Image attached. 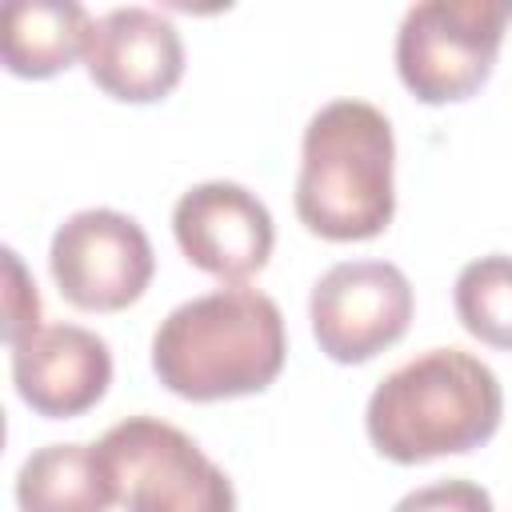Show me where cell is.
<instances>
[{
  "label": "cell",
  "instance_id": "cell-9",
  "mask_svg": "<svg viewBox=\"0 0 512 512\" xmlns=\"http://www.w3.org/2000/svg\"><path fill=\"white\" fill-rule=\"evenodd\" d=\"M84 72L120 104H156L184 80V40L156 8H112L92 24Z\"/></svg>",
  "mask_w": 512,
  "mask_h": 512
},
{
  "label": "cell",
  "instance_id": "cell-2",
  "mask_svg": "<svg viewBox=\"0 0 512 512\" xmlns=\"http://www.w3.org/2000/svg\"><path fill=\"white\" fill-rule=\"evenodd\" d=\"M504 420L496 372L464 348H428L388 372L364 408L372 448L392 464H428L484 448Z\"/></svg>",
  "mask_w": 512,
  "mask_h": 512
},
{
  "label": "cell",
  "instance_id": "cell-7",
  "mask_svg": "<svg viewBox=\"0 0 512 512\" xmlns=\"http://www.w3.org/2000/svg\"><path fill=\"white\" fill-rule=\"evenodd\" d=\"M416 312L408 276L388 260L332 264L308 296V320L320 352L336 364H368L392 348Z\"/></svg>",
  "mask_w": 512,
  "mask_h": 512
},
{
  "label": "cell",
  "instance_id": "cell-11",
  "mask_svg": "<svg viewBox=\"0 0 512 512\" xmlns=\"http://www.w3.org/2000/svg\"><path fill=\"white\" fill-rule=\"evenodd\" d=\"M92 16L72 0H12L0 12V60L20 80H48L84 60Z\"/></svg>",
  "mask_w": 512,
  "mask_h": 512
},
{
  "label": "cell",
  "instance_id": "cell-6",
  "mask_svg": "<svg viewBox=\"0 0 512 512\" xmlns=\"http://www.w3.org/2000/svg\"><path fill=\"white\" fill-rule=\"evenodd\" d=\"M48 272L72 308L120 312L148 292L156 256L128 212L80 208L52 232Z\"/></svg>",
  "mask_w": 512,
  "mask_h": 512
},
{
  "label": "cell",
  "instance_id": "cell-15",
  "mask_svg": "<svg viewBox=\"0 0 512 512\" xmlns=\"http://www.w3.org/2000/svg\"><path fill=\"white\" fill-rule=\"evenodd\" d=\"M392 512H496V508L488 488H480L476 480L452 476V480H436L408 492Z\"/></svg>",
  "mask_w": 512,
  "mask_h": 512
},
{
  "label": "cell",
  "instance_id": "cell-13",
  "mask_svg": "<svg viewBox=\"0 0 512 512\" xmlns=\"http://www.w3.org/2000/svg\"><path fill=\"white\" fill-rule=\"evenodd\" d=\"M452 304L468 336L512 352V256L492 252L464 264L452 288Z\"/></svg>",
  "mask_w": 512,
  "mask_h": 512
},
{
  "label": "cell",
  "instance_id": "cell-12",
  "mask_svg": "<svg viewBox=\"0 0 512 512\" xmlns=\"http://www.w3.org/2000/svg\"><path fill=\"white\" fill-rule=\"evenodd\" d=\"M112 472L96 444H44L16 472L20 512H108Z\"/></svg>",
  "mask_w": 512,
  "mask_h": 512
},
{
  "label": "cell",
  "instance_id": "cell-10",
  "mask_svg": "<svg viewBox=\"0 0 512 512\" xmlns=\"http://www.w3.org/2000/svg\"><path fill=\"white\" fill-rule=\"evenodd\" d=\"M16 396L44 420H72L96 408L112 384V348L80 324H44L12 348Z\"/></svg>",
  "mask_w": 512,
  "mask_h": 512
},
{
  "label": "cell",
  "instance_id": "cell-4",
  "mask_svg": "<svg viewBox=\"0 0 512 512\" xmlns=\"http://www.w3.org/2000/svg\"><path fill=\"white\" fill-rule=\"evenodd\" d=\"M512 0H420L396 32V76L420 104L472 100L500 56Z\"/></svg>",
  "mask_w": 512,
  "mask_h": 512
},
{
  "label": "cell",
  "instance_id": "cell-8",
  "mask_svg": "<svg viewBox=\"0 0 512 512\" xmlns=\"http://www.w3.org/2000/svg\"><path fill=\"white\" fill-rule=\"evenodd\" d=\"M172 236L184 260L220 284H244L264 272L276 244L272 212L236 180H204L180 192L172 208Z\"/></svg>",
  "mask_w": 512,
  "mask_h": 512
},
{
  "label": "cell",
  "instance_id": "cell-14",
  "mask_svg": "<svg viewBox=\"0 0 512 512\" xmlns=\"http://www.w3.org/2000/svg\"><path fill=\"white\" fill-rule=\"evenodd\" d=\"M40 292L36 280L28 276L24 260L16 248H4V344L16 348L24 344L32 332H40Z\"/></svg>",
  "mask_w": 512,
  "mask_h": 512
},
{
  "label": "cell",
  "instance_id": "cell-1",
  "mask_svg": "<svg viewBox=\"0 0 512 512\" xmlns=\"http://www.w3.org/2000/svg\"><path fill=\"white\" fill-rule=\"evenodd\" d=\"M288 356L280 304L256 288L228 284L176 304L152 332L156 380L192 404L264 392Z\"/></svg>",
  "mask_w": 512,
  "mask_h": 512
},
{
  "label": "cell",
  "instance_id": "cell-3",
  "mask_svg": "<svg viewBox=\"0 0 512 512\" xmlns=\"http://www.w3.org/2000/svg\"><path fill=\"white\" fill-rule=\"evenodd\" d=\"M396 136L388 116L368 100L324 104L300 140L296 216L332 244L380 236L396 216Z\"/></svg>",
  "mask_w": 512,
  "mask_h": 512
},
{
  "label": "cell",
  "instance_id": "cell-5",
  "mask_svg": "<svg viewBox=\"0 0 512 512\" xmlns=\"http://www.w3.org/2000/svg\"><path fill=\"white\" fill-rule=\"evenodd\" d=\"M124 512H236L228 472L160 416H128L96 440Z\"/></svg>",
  "mask_w": 512,
  "mask_h": 512
}]
</instances>
